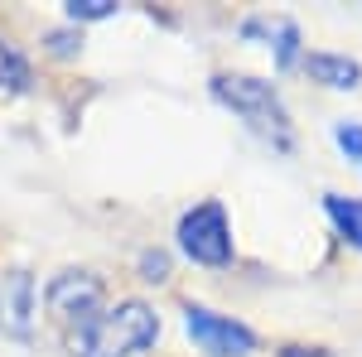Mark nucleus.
<instances>
[{
  "label": "nucleus",
  "instance_id": "1",
  "mask_svg": "<svg viewBox=\"0 0 362 357\" xmlns=\"http://www.w3.org/2000/svg\"><path fill=\"white\" fill-rule=\"evenodd\" d=\"M208 87H213V97L247 126L251 136H261L271 150H280V155L295 150V121H290V111L280 102L276 83H266V78H256V73H213Z\"/></svg>",
  "mask_w": 362,
  "mask_h": 357
},
{
  "label": "nucleus",
  "instance_id": "2",
  "mask_svg": "<svg viewBox=\"0 0 362 357\" xmlns=\"http://www.w3.org/2000/svg\"><path fill=\"white\" fill-rule=\"evenodd\" d=\"M155 343H160V314L145 300H116L83 333H73V357H140Z\"/></svg>",
  "mask_w": 362,
  "mask_h": 357
},
{
  "label": "nucleus",
  "instance_id": "3",
  "mask_svg": "<svg viewBox=\"0 0 362 357\" xmlns=\"http://www.w3.org/2000/svg\"><path fill=\"white\" fill-rule=\"evenodd\" d=\"M179 251L194 261V266H232V256H237V247H232V222H227V208L218 203V198H203V203H194L184 218H179Z\"/></svg>",
  "mask_w": 362,
  "mask_h": 357
},
{
  "label": "nucleus",
  "instance_id": "4",
  "mask_svg": "<svg viewBox=\"0 0 362 357\" xmlns=\"http://www.w3.org/2000/svg\"><path fill=\"white\" fill-rule=\"evenodd\" d=\"M44 304L58 324L83 333L102 309H107V280L92 271H58L49 285H44Z\"/></svg>",
  "mask_w": 362,
  "mask_h": 357
},
{
  "label": "nucleus",
  "instance_id": "5",
  "mask_svg": "<svg viewBox=\"0 0 362 357\" xmlns=\"http://www.w3.org/2000/svg\"><path fill=\"white\" fill-rule=\"evenodd\" d=\"M184 333L194 338L198 353H208V357H251L256 353V333L242 319L218 314V309L194 304V300L184 304Z\"/></svg>",
  "mask_w": 362,
  "mask_h": 357
},
{
  "label": "nucleus",
  "instance_id": "6",
  "mask_svg": "<svg viewBox=\"0 0 362 357\" xmlns=\"http://www.w3.org/2000/svg\"><path fill=\"white\" fill-rule=\"evenodd\" d=\"M34 319H39V290L25 266L0 271V333L5 338H34Z\"/></svg>",
  "mask_w": 362,
  "mask_h": 357
},
{
  "label": "nucleus",
  "instance_id": "7",
  "mask_svg": "<svg viewBox=\"0 0 362 357\" xmlns=\"http://www.w3.org/2000/svg\"><path fill=\"white\" fill-rule=\"evenodd\" d=\"M247 39H266V49L276 54V68H295L300 63V25L295 20H242Z\"/></svg>",
  "mask_w": 362,
  "mask_h": 357
},
{
  "label": "nucleus",
  "instance_id": "8",
  "mask_svg": "<svg viewBox=\"0 0 362 357\" xmlns=\"http://www.w3.org/2000/svg\"><path fill=\"white\" fill-rule=\"evenodd\" d=\"M300 63H305V73L314 83L334 87V92H353V87L362 83V63L348 58V54H324V49H314V54H305Z\"/></svg>",
  "mask_w": 362,
  "mask_h": 357
},
{
  "label": "nucleus",
  "instance_id": "9",
  "mask_svg": "<svg viewBox=\"0 0 362 357\" xmlns=\"http://www.w3.org/2000/svg\"><path fill=\"white\" fill-rule=\"evenodd\" d=\"M324 213L334 222V232L348 242V247L362 251V198H348V193H324Z\"/></svg>",
  "mask_w": 362,
  "mask_h": 357
},
{
  "label": "nucleus",
  "instance_id": "10",
  "mask_svg": "<svg viewBox=\"0 0 362 357\" xmlns=\"http://www.w3.org/2000/svg\"><path fill=\"white\" fill-rule=\"evenodd\" d=\"M34 87V68H29V58L10 44V39H0V92H29Z\"/></svg>",
  "mask_w": 362,
  "mask_h": 357
},
{
  "label": "nucleus",
  "instance_id": "11",
  "mask_svg": "<svg viewBox=\"0 0 362 357\" xmlns=\"http://www.w3.org/2000/svg\"><path fill=\"white\" fill-rule=\"evenodd\" d=\"M116 10H121L116 0H68V5H63V15H68L73 25H87V20H112Z\"/></svg>",
  "mask_w": 362,
  "mask_h": 357
},
{
  "label": "nucleus",
  "instance_id": "12",
  "mask_svg": "<svg viewBox=\"0 0 362 357\" xmlns=\"http://www.w3.org/2000/svg\"><path fill=\"white\" fill-rule=\"evenodd\" d=\"M334 145L362 169V121H334Z\"/></svg>",
  "mask_w": 362,
  "mask_h": 357
},
{
  "label": "nucleus",
  "instance_id": "13",
  "mask_svg": "<svg viewBox=\"0 0 362 357\" xmlns=\"http://www.w3.org/2000/svg\"><path fill=\"white\" fill-rule=\"evenodd\" d=\"M140 271H145V280L165 285V280H169V256H165V251H145V256H140Z\"/></svg>",
  "mask_w": 362,
  "mask_h": 357
},
{
  "label": "nucleus",
  "instance_id": "14",
  "mask_svg": "<svg viewBox=\"0 0 362 357\" xmlns=\"http://www.w3.org/2000/svg\"><path fill=\"white\" fill-rule=\"evenodd\" d=\"M49 44H54V54H73V34H49Z\"/></svg>",
  "mask_w": 362,
  "mask_h": 357
},
{
  "label": "nucleus",
  "instance_id": "15",
  "mask_svg": "<svg viewBox=\"0 0 362 357\" xmlns=\"http://www.w3.org/2000/svg\"><path fill=\"white\" fill-rule=\"evenodd\" d=\"M280 357H329V353H324V348H285Z\"/></svg>",
  "mask_w": 362,
  "mask_h": 357
}]
</instances>
